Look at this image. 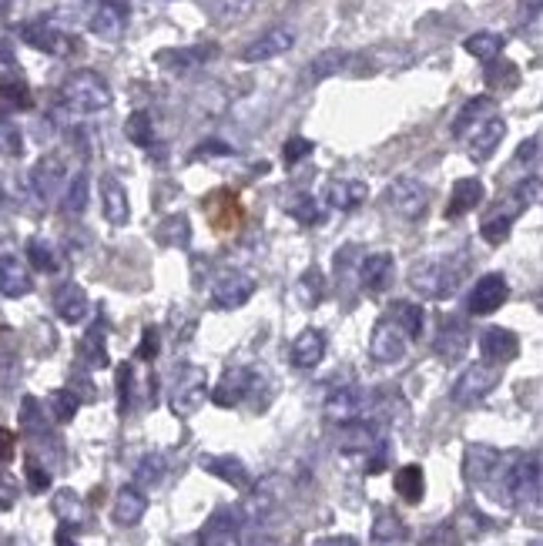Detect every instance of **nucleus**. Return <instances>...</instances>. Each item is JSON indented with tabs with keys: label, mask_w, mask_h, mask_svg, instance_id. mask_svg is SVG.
Returning a JSON list of instances; mask_svg holds the SVG:
<instances>
[{
	"label": "nucleus",
	"mask_w": 543,
	"mask_h": 546,
	"mask_svg": "<svg viewBox=\"0 0 543 546\" xmlns=\"http://www.w3.org/2000/svg\"><path fill=\"white\" fill-rule=\"evenodd\" d=\"M54 510H57V516H61L64 523H71V526H78V523L84 520L81 496H78V493H71V490H61V493H57Z\"/></svg>",
	"instance_id": "nucleus-48"
},
{
	"label": "nucleus",
	"mask_w": 543,
	"mask_h": 546,
	"mask_svg": "<svg viewBox=\"0 0 543 546\" xmlns=\"http://www.w3.org/2000/svg\"><path fill=\"white\" fill-rule=\"evenodd\" d=\"M540 201V175H530L527 181H520L517 191H513V205L520 208H530V205H537Z\"/></svg>",
	"instance_id": "nucleus-52"
},
{
	"label": "nucleus",
	"mask_w": 543,
	"mask_h": 546,
	"mask_svg": "<svg viewBox=\"0 0 543 546\" xmlns=\"http://www.w3.org/2000/svg\"><path fill=\"white\" fill-rule=\"evenodd\" d=\"M24 41L37 47V51H44V54H57V57H64V54H71L74 51V37L71 34H64L61 27H54L51 21H34V24H27L24 27Z\"/></svg>",
	"instance_id": "nucleus-20"
},
{
	"label": "nucleus",
	"mask_w": 543,
	"mask_h": 546,
	"mask_svg": "<svg viewBox=\"0 0 543 546\" xmlns=\"http://www.w3.org/2000/svg\"><path fill=\"white\" fill-rule=\"evenodd\" d=\"M366 198H369V188L366 181L359 178H336L326 185V205L336 208V212H352V208H359Z\"/></svg>",
	"instance_id": "nucleus-24"
},
{
	"label": "nucleus",
	"mask_w": 543,
	"mask_h": 546,
	"mask_svg": "<svg viewBox=\"0 0 543 546\" xmlns=\"http://www.w3.org/2000/svg\"><path fill=\"white\" fill-rule=\"evenodd\" d=\"M487 195L480 178H460L453 185V195H450V205H446V218H463L466 212H473L476 205Z\"/></svg>",
	"instance_id": "nucleus-29"
},
{
	"label": "nucleus",
	"mask_w": 543,
	"mask_h": 546,
	"mask_svg": "<svg viewBox=\"0 0 543 546\" xmlns=\"http://www.w3.org/2000/svg\"><path fill=\"white\" fill-rule=\"evenodd\" d=\"M205 7L208 17L218 24H228V21H242L255 11V0H198Z\"/></svg>",
	"instance_id": "nucleus-38"
},
{
	"label": "nucleus",
	"mask_w": 543,
	"mask_h": 546,
	"mask_svg": "<svg viewBox=\"0 0 543 546\" xmlns=\"http://www.w3.org/2000/svg\"><path fill=\"white\" fill-rule=\"evenodd\" d=\"M503 37L500 34H493V31H476V34H470L463 41V47H466V54H473L476 61H497V57L503 54Z\"/></svg>",
	"instance_id": "nucleus-40"
},
{
	"label": "nucleus",
	"mask_w": 543,
	"mask_h": 546,
	"mask_svg": "<svg viewBox=\"0 0 543 546\" xmlns=\"http://www.w3.org/2000/svg\"><path fill=\"white\" fill-rule=\"evenodd\" d=\"M295 47V31L292 27H272V31L259 34L255 41L242 51V61L245 64H262V61H272V57H282L285 51Z\"/></svg>",
	"instance_id": "nucleus-15"
},
{
	"label": "nucleus",
	"mask_w": 543,
	"mask_h": 546,
	"mask_svg": "<svg viewBox=\"0 0 543 546\" xmlns=\"http://www.w3.org/2000/svg\"><path fill=\"white\" fill-rule=\"evenodd\" d=\"M436 356L443 362H460L470 349V332H466L463 322H443L440 332H436V342H433Z\"/></svg>",
	"instance_id": "nucleus-25"
},
{
	"label": "nucleus",
	"mask_w": 543,
	"mask_h": 546,
	"mask_svg": "<svg viewBox=\"0 0 543 546\" xmlns=\"http://www.w3.org/2000/svg\"><path fill=\"white\" fill-rule=\"evenodd\" d=\"M0 205H4V188H0Z\"/></svg>",
	"instance_id": "nucleus-64"
},
{
	"label": "nucleus",
	"mask_w": 543,
	"mask_h": 546,
	"mask_svg": "<svg viewBox=\"0 0 543 546\" xmlns=\"http://www.w3.org/2000/svg\"><path fill=\"white\" fill-rule=\"evenodd\" d=\"M252 295H255V279L245 272H225V275H218L215 285H212V305L215 309H225V312L242 309Z\"/></svg>",
	"instance_id": "nucleus-10"
},
{
	"label": "nucleus",
	"mask_w": 543,
	"mask_h": 546,
	"mask_svg": "<svg viewBox=\"0 0 543 546\" xmlns=\"http://www.w3.org/2000/svg\"><path fill=\"white\" fill-rule=\"evenodd\" d=\"M369 356H373V362H379V366H393V362H399L406 356V335L399 332V325H393L383 315L373 332H369Z\"/></svg>",
	"instance_id": "nucleus-8"
},
{
	"label": "nucleus",
	"mask_w": 543,
	"mask_h": 546,
	"mask_svg": "<svg viewBox=\"0 0 543 546\" xmlns=\"http://www.w3.org/2000/svg\"><path fill=\"white\" fill-rule=\"evenodd\" d=\"M88 201H91V178H88V171H78V175L68 181V188H64L61 208H64V215H84Z\"/></svg>",
	"instance_id": "nucleus-39"
},
{
	"label": "nucleus",
	"mask_w": 543,
	"mask_h": 546,
	"mask_svg": "<svg viewBox=\"0 0 543 546\" xmlns=\"http://www.w3.org/2000/svg\"><path fill=\"white\" fill-rule=\"evenodd\" d=\"M64 181H68V165H64L61 155H44L31 168V191L37 201H54Z\"/></svg>",
	"instance_id": "nucleus-13"
},
{
	"label": "nucleus",
	"mask_w": 543,
	"mask_h": 546,
	"mask_svg": "<svg viewBox=\"0 0 543 546\" xmlns=\"http://www.w3.org/2000/svg\"><path fill=\"white\" fill-rule=\"evenodd\" d=\"M125 138L131 145L138 148H151V141H155V128H151V114L145 111H135L131 118L125 121Z\"/></svg>",
	"instance_id": "nucleus-43"
},
{
	"label": "nucleus",
	"mask_w": 543,
	"mask_h": 546,
	"mask_svg": "<svg viewBox=\"0 0 543 546\" xmlns=\"http://www.w3.org/2000/svg\"><path fill=\"white\" fill-rule=\"evenodd\" d=\"M500 459H503V453H500V449H493V446H483V443L466 446V453H463L466 483L490 486L493 476H497V469H500Z\"/></svg>",
	"instance_id": "nucleus-14"
},
{
	"label": "nucleus",
	"mask_w": 543,
	"mask_h": 546,
	"mask_svg": "<svg viewBox=\"0 0 543 546\" xmlns=\"http://www.w3.org/2000/svg\"><path fill=\"white\" fill-rule=\"evenodd\" d=\"M406 523L393 510H383L373 523V546H403L406 543Z\"/></svg>",
	"instance_id": "nucleus-35"
},
{
	"label": "nucleus",
	"mask_w": 543,
	"mask_h": 546,
	"mask_svg": "<svg viewBox=\"0 0 543 546\" xmlns=\"http://www.w3.org/2000/svg\"><path fill=\"white\" fill-rule=\"evenodd\" d=\"M198 466H202L205 473L218 476V480H222V483L235 486V490H249V486H252V473H249V466H245L242 459L232 456V453H208V456L198 459Z\"/></svg>",
	"instance_id": "nucleus-16"
},
{
	"label": "nucleus",
	"mask_w": 543,
	"mask_h": 546,
	"mask_svg": "<svg viewBox=\"0 0 543 546\" xmlns=\"http://www.w3.org/2000/svg\"><path fill=\"white\" fill-rule=\"evenodd\" d=\"M369 409V392L359 389V386H342V389H332L326 402H322V413L332 426H349V423H359Z\"/></svg>",
	"instance_id": "nucleus-7"
},
{
	"label": "nucleus",
	"mask_w": 543,
	"mask_h": 546,
	"mask_svg": "<svg viewBox=\"0 0 543 546\" xmlns=\"http://www.w3.org/2000/svg\"><path fill=\"white\" fill-rule=\"evenodd\" d=\"M295 292H299V302L306 305V309H316L326 299V275H322L319 265H309L306 272L299 275V282H295Z\"/></svg>",
	"instance_id": "nucleus-36"
},
{
	"label": "nucleus",
	"mask_w": 543,
	"mask_h": 546,
	"mask_svg": "<svg viewBox=\"0 0 543 546\" xmlns=\"http://www.w3.org/2000/svg\"><path fill=\"white\" fill-rule=\"evenodd\" d=\"M158 329H155V325H148V329L145 332H141V342H138V352H135V356L138 359H145V362H151V359H155L158 356V349H161V342H158Z\"/></svg>",
	"instance_id": "nucleus-54"
},
{
	"label": "nucleus",
	"mask_w": 543,
	"mask_h": 546,
	"mask_svg": "<svg viewBox=\"0 0 543 546\" xmlns=\"http://www.w3.org/2000/svg\"><path fill=\"white\" fill-rule=\"evenodd\" d=\"M517 215H520V208L510 201L507 208H497L493 215L483 218V225H480L483 242H487V245H503V242H507V238H510V228H513V218H517Z\"/></svg>",
	"instance_id": "nucleus-31"
},
{
	"label": "nucleus",
	"mask_w": 543,
	"mask_h": 546,
	"mask_svg": "<svg viewBox=\"0 0 543 546\" xmlns=\"http://www.w3.org/2000/svg\"><path fill=\"white\" fill-rule=\"evenodd\" d=\"M238 540H242V513L235 506H218L208 516L198 546H238Z\"/></svg>",
	"instance_id": "nucleus-11"
},
{
	"label": "nucleus",
	"mask_w": 543,
	"mask_h": 546,
	"mask_svg": "<svg viewBox=\"0 0 543 546\" xmlns=\"http://www.w3.org/2000/svg\"><path fill=\"white\" fill-rule=\"evenodd\" d=\"M27 262H31L37 272H57V252H54V245L51 242H44V238H31V242H27Z\"/></svg>",
	"instance_id": "nucleus-42"
},
{
	"label": "nucleus",
	"mask_w": 543,
	"mask_h": 546,
	"mask_svg": "<svg viewBox=\"0 0 543 546\" xmlns=\"http://www.w3.org/2000/svg\"><path fill=\"white\" fill-rule=\"evenodd\" d=\"M379 446V436L373 426L366 423H349L339 426V449L342 453H373Z\"/></svg>",
	"instance_id": "nucleus-32"
},
{
	"label": "nucleus",
	"mask_w": 543,
	"mask_h": 546,
	"mask_svg": "<svg viewBox=\"0 0 543 546\" xmlns=\"http://www.w3.org/2000/svg\"><path fill=\"white\" fill-rule=\"evenodd\" d=\"M0 101L14 104V108H27V104H31V88H27V81L21 74H14V71L0 74Z\"/></svg>",
	"instance_id": "nucleus-41"
},
{
	"label": "nucleus",
	"mask_w": 543,
	"mask_h": 546,
	"mask_svg": "<svg viewBox=\"0 0 543 546\" xmlns=\"http://www.w3.org/2000/svg\"><path fill=\"white\" fill-rule=\"evenodd\" d=\"M34 289L31 268L24 258H17L14 252H0V295L7 299H24Z\"/></svg>",
	"instance_id": "nucleus-19"
},
{
	"label": "nucleus",
	"mask_w": 543,
	"mask_h": 546,
	"mask_svg": "<svg viewBox=\"0 0 543 546\" xmlns=\"http://www.w3.org/2000/svg\"><path fill=\"white\" fill-rule=\"evenodd\" d=\"M346 64H349V54H346V51H339V47H329V51H322V54H316V57L309 61V67H306V81L319 84V81L332 78V74H339Z\"/></svg>",
	"instance_id": "nucleus-34"
},
{
	"label": "nucleus",
	"mask_w": 543,
	"mask_h": 546,
	"mask_svg": "<svg viewBox=\"0 0 543 546\" xmlns=\"http://www.w3.org/2000/svg\"><path fill=\"white\" fill-rule=\"evenodd\" d=\"M195 155H232V148L225 145V141H202V145L195 148Z\"/></svg>",
	"instance_id": "nucleus-58"
},
{
	"label": "nucleus",
	"mask_w": 543,
	"mask_h": 546,
	"mask_svg": "<svg viewBox=\"0 0 543 546\" xmlns=\"http://www.w3.org/2000/svg\"><path fill=\"white\" fill-rule=\"evenodd\" d=\"M205 396H208L205 369L195 366V362H185V366L175 372V382H171V413L181 419L195 416L198 409L205 406Z\"/></svg>",
	"instance_id": "nucleus-4"
},
{
	"label": "nucleus",
	"mask_w": 543,
	"mask_h": 546,
	"mask_svg": "<svg viewBox=\"0 0 543 546\" xmlns=\"http://www.w3.org/2000/svg\"><path fill=\"white\" fill-rule=\"evenodd\" d=\"M54 312L61 315V322L81 325L84 319H88V312H91L88 292H84L81 285H74V282H64L61 289L54 292Z\"/></svg>",
	"instance_id": "nucleus-23"
},
{
	"label": "nucleus",
	"mask_w": 543,
	"mask_h": 546,
	"mask_svg": "<svg viewBox=\"0 0 543 546\" xmlns=\"http://www.w3.org/2000/svg\"><path fill=\"white\" fill-rule=\"evenodd\" d=\"M128 7H108V4H94V14H91V34L104 37V41H118L128 27Z\"/></svg>",
	"instance_id": "nucleus-28"
},
{
	"label": "nucleus",
	"mask_w": 543,
	"mask_h": 546,
	"mask_svg": "<svg viewBox=\"0 0 543 546\" xmlns=\"http://www.w3.org/2000/svg\"><path fill=\"white\" fill-rule=\"evenodd\" d=\"M215 47H188V51H168L161 54V61H175L171 64V71H188V67L202 64L205 57H212Z\"/></svg>",
	"instance_id": "nucleus-47"
},
{
	"label": "nucleus",
	"mask_w": 543,
	"mask_h": 546,
	"mask_svg": "<svg viewBox=\"0 0 543 546\" xmlns=\"http://www.w3.org/2000/svg\"><path fill=\"white\" fill-rule=\"evenodd\" d=\"M490 493L513 510H527L540 503V453L530 456H503L500 469L493 476Z\"/></svg>",
	"instance_id": "nucleus-1"
},
{
	"label": "nucleus",
	"mask_w": 543,
	"mask_h": 546,
	"mask_svg": "<svg viewBox=\"0 0 543 546\" xmlns=\"http://www.w3.org/2000/svg\"><path fill=\"white\" fill-rule=\"evenodd\" d=\"M500 376H503V369H500V366H490V362H473V366L466 369L463 376L453 382L450 399H453L460 409L480 406V402L487 399L490 392L500 386Z\"/></svg>",
	"instance_id": "nucleus-5"
},
{
	"label": "nucleus",
	"mask_w": 543,
	"mask_h": 546,
	"mask_svg": "<svg viewBox=\"0 0 543 546\" xmlns=\"http://www.w3.org/2000/svg\"><path fill=\"white\" fill-rule=\"evenodd\" d=\"M383 205L403 222H416V218L426 215L430 208V188L416 178H396L393 185H386L383 191Z\"/></svg>",
	"instance_id": "nucleus-6"
},
{
	"label": "nucleus",
	"mask_w": 543,
	"mask_h": 546,
	"mask_svg": "<svg viewBox=\"0 0 543 546\" xmlns=\"http://www.w3.org/2000/svg\"><path fill=\"white\" fill-rule=\"evenodd\" d=\"M285 212H289L295 222H302V225H316L322 212H319V201L312 198V195H295L292 205H285Z\"/></svg>",
	"instance_id": "nucleus-50"
},
{
	"label": "nucleus",
	"mask_w": 543,
	"mask_h": 546,
	"mask_svg": "<svg viewBox=\"0 0 543 546\" xmlns=\"http://www.w3.org/2000/svg\"><path fill=\"white\" fill-rule=\"evenodd\" d=\"M537 148H540V134H533L530 141H523V145H520L517 161H533V158H537Z\"/></svg>",
	"instance_id": "nucleus-61"
},
{
	"label": "nucleus",
	"mask_w": 543,
	"mask_h": 546,
	"mask_svg": "<svg viewBox=\"0 0 543 546\" xmlns=\"http://www.w3.org/2000/svg\"><path fill=\"white\" fill-rule=\"evenodd\" d=\"M289 359L295 369H316L326 359V332L322 329H302L299 339L292 342Z\"/></svg>",
	"instance_id": "nucleus-22"
},
{
	"label": "nucleus",
	"mask_w": 543,
	"mask_h": 546,
	"mask_svg": "<svg viewBox=\"0 0 543 546\" xmlns=\"http://www.w3.org/2000/svg\"><path fill=\"white\" fill-rule=\"evenodd\" d=\"M14 443H17V439H14L11 429L0 426V463H7V459L14 456Z\"/></svg>",
	"instance_id": "nucleus-59"
},
{
	"label": "nucleus",
	"mask_w": 543,
	"mask_h": 546,
	"mask_svg": "<svg viewBox=\"0 0 543 546\" xmlns=\"http://www.w3.org/2000/svg\"><path fill=\"white\" fill-rule=\"evenodd\" d=\"M81 359L88 362L91 369H104L108 366V349H104V329H94L84 335V346H81Z\"/></svg>",
	"instance_id": "nucleus-44"
},
{
	"label": "nucleus",
	"mask_w": 543,
	"mask_h": 546,
	"mask_svg": "<svg viewBox=\"0 0 543 546\" xmlns=\"http://www.w3.org/2000/svg\"><path fill=\"white\" fill-rule=\"evenodd\" d=\"M466 262H470L466 252L453 258H423V262L409 268V285H413L423 299H433V302L453 299L466 275Z\"/></svg>",
	"instance_id": "nucleus-2"
},
{
	"label": "nucleus",
	"mask_w": 543,
	"mask_h": 546,
	"mask_svg": "<svg viewBox=\"0 0 543 546\" xmlns=\"http://www.w3.org/2000/svg\"><path fill=\"white\" fill-rule=\"evenodd\" d=\"M57 546H78V543L71 540V536H68V530H61V533H57Z\"/></svg>",
	"instance_id": "nucleus-62"
},
{
	"label": "nucleus",
	"mask_w": 543,
	"mask_h": 546,
	"mask_svg": "<svg viewBox=\"0 0 543 546\" xmlns=\"http://www.w3.org/2000/svg\"><path fill=\"white\" fill-rule=\"evenodd\" d=\"M131 382H135V369L131 366H121L118 369V392H121V413L131 409Z\"/></svg>",
	"instance_id": "nucleus-57"
},
{
	"label": "nucleus",
	"mask_w": 543,
	"mask_h": 546,
	"mask_svg": "<svg viewBox=\"0 0 543 546\" xmlns=\"http://www.w3.org/2000/svg\"><path fill=\"white\" fill-rule=\"evenodd\" d=\"M503 138H507V121H503L500 114H490L487 121L476 124V128L470 131V145H466V151H470L473 161H490L493 155H497Z\"/></svg>",
	"instance_id": "nucleus-17"
},
{
	"label": "nucleus",
	"mask_w": 543,
	"mask_h": 546,
	"mask_svg": "<svg viewBox=\"0 0 543 546\" xmlns=\"http://www.w3.org/2000/svg\"><path fill=\"white\" fill-rule=\"evenodd\" d=\"M165 456L161 453H148L145 459L138 463V469H135V483H141V486H158L161 480H165Z\"/></svg>",
	"instance_id": "nucleus-45"
},
{
	"label": "nucleus",
	"mask_w": 543,
	"mask_h": 546,
	"mask_svg": "<svg viewBox=\"0 0 543 546\" xmlns=\"http://www.w3.org/2000/svg\"><path fill=\"white\" fill-rule=\"evenodd\" d=\"M158 232H161V242H165V245H181V248H185V245H188V238H192V235H188V218H185V215H171V218H165Z\"/></svg>",
	"instance_id": "nucleus-51"
},
{
	"label": "nucleus",
	"mask_w": 543,
	"mask_h": 546,
	"mask_svg": "<svg viewBox=\"0 0 543 546\" xmlns=\"http://www.w3.org/2000/svg\"><path fill=\"white\" fill-rule=\"evenodd\" d=\"M21 151H24V134H21V128H17L11 118H4V114H0V155L21 158Z\"/></svg>",
	"instance_id": "nucleus-46"
},
{
	"label": "nucleus",
	"mask_w": 543,
	"mask_h": 546,
	"mask_svg": "<svg viewBox=\"0 0 543 546\" xmlns=\"http://www.w3.org/2000/svg\"><path fill=\"white\" fill-rule=\"evenodd\" d=\"M510 299V285L507 279H503L500 272H487V275H480L473 285V292H470V315H493V312H500V305Z\"/></svg>",
	"instance_id": "nucleus-12"
},
{
	"label": "nucleus",
	"mask_w": 543,
	"mask_h": 546,
	"mask_svg": "<svg viewBox=\"0 0 543 546\" xmlns=\"http://www.w3.org/2000/svg\"><path fill=\"white\" fill-rule=\"evenodd\" d=\"M493 111H497V104H493V98H487V94L466 101L463 111L456 114V121H453V138H466L476 124H483V114H493Z\"/></svg>",
	"instance_id": "nucleus-33"
},
{
	"label": "nucleus",
	"mask_w": 543,
	"mask_h": 546,
	"mask_svg": "<svg viewBox=\"0 0 543 546\" xmlns=\"http://www.w3.org/2000/svg\"><path fill=\"white\" fill-rule=\"evenodd\" d=\"M480 352H483V362L490 366H507L520 356V339L513 335L510 329H500V325H490L487 332L480 335Z\"/></svg>",
	"instance_id": "nucleus-18"
},
{
	"label": "nucleus",
	"mask_w": 543,
	"mask_h": 546,
	"mask_svg": "<svg viewBox=\"0 0 543 546\" xmlns=\"http://www.w3.org/2000/svg\"><path fill=\"white\" fill-rule=\"evenodd\" d=\"M27 486H31V493H44L51 486V476H47V469L37 466V459H27Z\"/></svg>",
	"instance_id": "nucleus-56"
},
{
	"label": "nucleus",
	"mask_w": 543,
	"mask_h": 546,
	"mask_svg": "<svg viewBox=\"0 0 543 546\" xmlns=\"http://www.w3.org/2000/svg\"><path fill=\"white\" fill-rule=\"evenodd\" d=\"M312 546H359V540L349 533H336V536H322V540H316Z\"/></svg>",
	"instance_id": "nucleus-60"
},
{
	"label": "nucleus",
	"mask_w": 543,
	"mask_h": 546,
	"mask_svg": "<svg viewBox=\"0 0 543 546\" xmlns=\"http://www.w3.org/2000/svg\"><path fill=\"white\" fill-rule=\"evenodd\" d=\"M396 493H399V500H406V503H419L423 500V493H426V476H423V466H416V463H409L403 466L396 473Z\"/></svg>",
	"instance_id": "nucleus-37"
},
{
	"label": "nucleus",
	"mask_w": 543,
	"mask_h": 546,
	"mask_svg": "<svg viewBox=\"0 0 543 546\" xmlns=\"http://www.w3.org/2000/svg\"><path fill=\"white\" fill-rule=\"evenodd\" d=\"M145 513H148V500H145V493L138 490V486H121L118 496H114V523L118 526H138L141 520H145Z\"/></svg>",
	"instance_id": "nucleus-27"
},
{
	"label": "nucleus",
	"mask_w": 543,
	"mask_h": 546,
	"mask_svg": "<svg viewBox=\"0 0 543 546\" xmlns=\"http://www.w3.org/2000/svg\"><path fill=\"white\" fill-rule=\"evenodd\" d=\"M262 379V372L259 369H245V366H232L222 376V382L215 386L212 392V402L218 409H232L238 406L249 392H255V382Z\"/></svg>",
	"instance_id": "nucleus-9"
},
{
	"label": "nucleus",
	"mask_w": 543,
	"mask_h": 546,
	"mask_svg": "<svg viewBox=\"0 0 543 546\" xmlns=\"http://www.w3.org/2000/svg\"><path fill=\"white\" fill-rule=\"evenodd\" d=\"M386 319L399 325V332L406 335V339H419L426 329V315H423V305L416 302H406V299H396L393 305H389Z\"/></svg>",
	"instance_id": "nucleus-30"
},
{
	"label": "nucleus",
	"mask_w": 543,
	"mask_h": 546,
	"mask_svg": "<svg viewBox=\"0 0 543 546\" xmlns=\"http://www.w3.org/2000/svg\"><path fill=\"white\" fill-rule=\"evenodd\" d=\"M101 208H104V218H108L111 225H118V228L128 225V218H131L128 191L114 175H108L101 181Z\"/></svg>",
	"instance_id": "nucleus-26"
},
{
	"label": "nucleus",
	"mask_w": 543,
	"mask_h": 546,
	"mask_svg": "<svg viewBox=\"0 0 543 546\" xmlns=\"http://www.w3.org/2000/svg\"><path fill=\"white\" fill-rule=\"evenodd\" d=\"M61 101L74 114H98L111 108V88L98 71H74L61 84Z\"/></svg>",
	"instance_id": "nucleus-3"
},
{
	"label": "nucleus",
	"mask_w": 543,
	"mask_h": 546,
	"mask_svg": "<svg viewBox=\"0 0 543 546\" xmlns=\"http://www.w3.org/2000/svg\"><path fill=\"white\" fill-rule=\"evenodd\" d=\"M312 151H316V145H312L309 138H289L282 145V161H285V165H299V161L309 158Z\"/></svg>",
	"instance_id": "nucleus-53"
},
{
	"label": "nucleus",
	"mask_w": 543,
	"mask_h": 546,
	"mask_svg": "<svg viewBox=\"0 0 543 546\" xmlns=\"http://www.w3.org/2000/svg\"><path fill=\"white\" fill-rule=\"evenodd\" d=\"M419 546H460V533H456L453 526L443 523V526H436V530L426 536V540L419 543Z\"/></svg>",
	"instance_id": "nucleus-55"
},
{
	"label": "nucleus",
	"mask_w": 543,
	"mask_h": 546,
	"mask_svg": "<svg viewBox=\"0 0 543 546\" xmlns=\"http://www.w3.org/2000/svg\"><path fill=\"white\" fill-rule=\"evenodd\" d=\"M393 275H396V258L389 252H373L359 262V279L373 295H383L393 285Z\"/></svg>",
	"instance_id": "nucleus-21"
},
{
	"label": "nucleus",
	"mask_w": 543,
	"mask_h": 546,
	"mask_svg": "<svg viewBox=\"0 0 543 546\" xmlns=\"http://www.w3.org/2000/svg\"><path fill=\"white\" fill-rule=\"evenodd\" d=\"M51 409H54V419L57 423H71L81 409V399L74 396V389H57L51 396Z\"/></svg>",
	"instance_id": "nucleus-49"
},
{
	"label": "nucleus",
	"mask_w": 543,
	"mask_h": 546,
	"mask_svg": "<svg viewBox=\"0 0 543 546\" xmlns=\"http://www.w3.org/2000/svg\"><path fill=\"white\" fill-rule=\"evenodd\" d=\"M11 4H14V0H0V14H7V11H11Z\"/></svg>",
	"instance_id": "nucleus-63"
}]
</instances>
